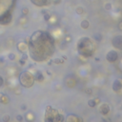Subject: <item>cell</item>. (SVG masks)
Returning a JSON list of instances; mask_svg holds the SVG:
<instances>
[{
  "mask_svg": "<svg viewBox=\"0 0 122 122\" xmlns=\"http://www.w3.org/2000/svg\"><path fill=\"white\" fill-rule=\"evenodd\" d=\"M30 52L32 57L39 62L47 59L54 51L52 37L43 32H36L30 40Z\"/></svg>",
  "mask_w": 122,
  "mask_h": 122,
  "instance_id": "6da1fadb",
  "label": "cell"
},
{
  "mask_svg": "<svg viewBox=\"0 0 122 122\" xmlns=\"http://www.w3.org/2000/svg\"><path fill=\"white\" fill-rule=\"evenodd\" d=\"M94 44L87 38V37H83L79 43H78V52L80 54L84 55V56H91L94 53Z\"/></svg>",
  "mask_w": 122,
  "mask_h": 122,
  "instance_id": "7a4b0ae2",
  "label": "cell"
},
{
  "mask_svg": "<svg viewBox=\"0 0 122 122\" xmlns=\"http://www.w3.org/2000/svg\"><path fill=\"white\" fill-rule=\"evenodd\" d=\"M19 80H20V83H21L22 86H24L26 88H29V87L33 85L34 76L31 73H29V72H23L20 75Z\"/></svg>",
  "mask_w": 122,
  "mask_h": 122,
  "instance_id": "3957f363",
  "label": "cell"
},
{
  "mask_svg": "<svg viewBox=\"0 0 122 122\" xmlns=\"http://www.w3.org/2000/svg\"><path fill=\"white\" fill-rule=\"evenodd\" d=\"M117 58H118V54L115 51H110L106 55V59L111 63L115 62V61L117 60Z\"/></svg>",
  "mask_w": 122,
  "mask_h": 122,
  "instance_id": "277c9868",
  "label": "cell"
},
{
  "mask_svg": "<svg viewBox=\"0 0 122 122\" xmlns=\"http://www.w3.org/2000/svg\"><path fill=\"white\" fill-rule=\"evenodd\" d=\"M113 47L117 48V49H122V35H117L115 36L113 41H112Z\"/></svg>",
  "mask_w": 122,
  "mask_h": 122,
  "instance_id": "5b68a950",
  "label": "cell"
},
{
  "mask_svg": "<svg viewBox=\"0 0 122 122\" xmlns=\"http://www.w3.org/2000/svg\"><path fill=\"white\" fill-rule=\"evenodd\" d=\"M12 20V15L10 13H7L3 15L0 16V23L3 24V25H6V24H9Z\"/></svg>",
  "mask_w": 122,
  "mask_h": 122,
  "instance_id": "8992f818",
  "label": "cell"
},
{
  "mask_svg": "<svg viewBox=\"0 0 122 122\" xmlns=\"http://www.w3.org/2000/svg\"><path fill=\"white\" fill-rule=\"evenodd\" d=\"M121 89H122V82L118 79L114 80V82L113 84V90L114 92H119V91H121Z\"/></svg>",
  "mask_w": 122,
  "mask_h": 122,
  "instance_id": "52a82bcc",
  "label": "cell"
},
{
  "mask_svg": "<svg viewBox=\"0 0 122 122\" xmlns=\"http://www.w3.org/2000/svg\"><path fill=\"white\" fill-rule=\"evenodd\" d=\"M109 112H110V108H109V106H108L107 104H103V105L100 107V113H101L103 115L108 114Z\"/></svg>",
  "mask_w": 122,
  "mask_h": 122,
  "instance_id": "ba28073f",
  "label": "cell"
},
{
  "mask_svg": "<svg viewBox=\"0 0 122 122\" xmlns=\"http://www.w3.org/2000/svg\"><path fill=\"white\" fill-rule=\"evenodd\" d=\"M34 80H37L39 82H41V81L44 80V76H43V75H42L41 72H36V74L34 75Z\"/></svg>",
  "mask_w": 122,
  "mask_h": 122,
  "instance_id": "9c48e42d",
  "label": "cell"
},
{
  "mask_svg": "<svg viewBox=\"0 0 122 122\" xmlns=\"http://www.w3.org/2000/svg\"><path fill=\"white\" fill-rule=\"evenodd\" d=\"M32 2L37 6H44L47 3V0H32Z\"/></svg>",
  "mask_w": 122,
  "mask_h": 122,
  "instance_id": "30bf717a",
  "label": "cell"
},
{
  "mask_svg": "<svg viewBox=\"0 0 122 122\" xmlns=\"http://www.w3.org/2000/svg\"><path fill=\"white\" fill-rule=\"evenodd\" d=\"M0 102L2 103H8L9 102V97L5 95L4 94H0Z\"/></svg>",
  "mask_w": 122,
  "mask_h": 122,
  "instance_id": "8fae6325",
  "label": "cell"
},
{
  "mask_svg": "<svg viewBox=\"0 0 122 122\" xmlns=\"http://www.w3.org/2000/svg\"><path fill=\"white\" fill-rule=\"evenodd\" d=\"M66 120L67 121H72V120H74V121H77V120H82L81 118H78L77 116H75V115H73V114H71L70 116H68L67 118H66Z\"/></svg>",
  "mask_w": 122,
  "mask_h": 122,
  "instance_id": "7c38bea8",
  "label": "cell"
},
{
  "mask_svg": "<svg viewBox=\"0 0 122 122\" xmlns=\"http://www.w3.org/2000/svg\"><path fill=\"white\" fill-rule=\"evenodd\" d=\"M89 26H90V23H89L88 20H83V21L81 22V28H82V29H88Z\"/></svg>",
  "mask_w": 122,
  "mask_h": 122,
  "instance_id": "4fadbf2b",
  "label": "cell"
},
{
  "mask_svg": "<svg viewBox=\"0 0 122 122\" xmlns=\"http://www.w3.org/2000/svg\"><path fill=\"white\" fill-rule=\"evenodd\" d=\"M88 104H89V106H90V107L94 108V107H95V105H96V102H95V100H94V99H92V100H89Z\"/></svg>",
  "mask_w": 122,
  "mask_h": 122,
  "instance_id": "5bb4252c",
  "label": "cell"
},
{
  "mask_svg": "<svg viewBox=\"0 0 122 122\" xmlns=\"http://www.w3.org/2000/svg\"><path fill=\"white\" fill-rule=\"evenodd\" d=\"M94 39L95 40H97V41H100L101 40V38H102V36H101V34H99V33H96V34H94Z\"/></svg>",
  "mask_w": 122,
  "mask_h": 122,
  "instance_id": "9a60e30c",
  "label": "cell"
},
{
  "mask_svg": "<svg viewBox=\"0 0 122 122\" xmlns=\"http://www.w3.org/2000/svg\"><path fill=\"white\" fill-rule=\"evenodd\" d=\"M27 119H28V120H33V114L32 113H27Z\"/></svg>",
  "mask_w": 122,
  "mask_h": 122,
  "instance_id": "2e32d148",
  "label": "cell"
},
{
  "mask_svg": "<svg viewBox=\"0 0 122 122\" xmlns=\"http://www.w3.org/2000/svg\"><path fill=\"white\" fill-rule=\"evenodd\" d=\"M105 9L106 10H111L112 9V4L111 3H106L105 4Z\"/></svg>",
  "mask_w": 122,
  "mask_h": 122,
  "instance_id": "e0dca14e",
  "label": "cell"
},
{
  "mask_svg": "<svg viewBox=\"0 0 122 122\" xmlns=\"http://www.w3.org/2000/svg\"><path fill=\"white\" fill-rule=\"evenodd\" d=\"M76 13H77V14H81L83 13V9H82L81 7H78V8L76 9Z\"/></svg>",
  "mask_w": 122,
  "mask_h": 122,
  "instance_id": "ac0fdd59",
  "label": "cell"
},
{
  "mask_svg": "<svg viewBox=\"0 0 122 122\" xmlns=\"http://www.w3.org/2000/svg\"><path fill=\"white\" fill-rule=\"evenodd\" d=\"M20 46H22V43H20V44L18 45V49H19L20 51H22V49H21V47H20ZM25 49H26V44H24V43H23V51H24Z\"/></svg>",
  "mask_w": 122,
  "mask_h": 122,
  "instance_id": "d6986e66",
  "label": "cell"
},
{
  "mask_svg": "<svg viewBox=\"0 0 122 122\" xmlns=\"http://www.w3.org/2000/svg\"><path fill=\"white\" fill-rule=\"evenodd\" d=\"M53 62H54V63H56V64H59V63H62V60L57 58V59H54V60H53Z\"/></svg>",
  "mask_w": 122,
  "mask_h": 122,
  "instance_id": "ffe728a7",
  "label": "cell"
},
{
  "mask_svg": "<svg viewBox=\"0 0 122 122\" xmlns=\"http://www.w3.org/2000/svg\"><path fill=\"white\" fill-rule=\"evenodd\" d=\"M51 17H52V16H51V15H50V14H49L48 13H47V14H46L44 15V18H45V20H49V19H50Z\"/></svg>",
  "mask_w": 122,
  "mask_h": 122,
  "instance_id": "44dd1931",
  "label": "cell"
},
{
  "mask_svg": "<svg viewBox=\"0 0 122 122\" xmlns=\"http://www.w3.org/2000/svg\"><path fill=\"white\" fill-rule=\"evenodd\" d=\"M86 93H87L88 94H92V90H91V89H86Z\"/></svg>",
  "mask_w": 122,
  "mask_h": 122,
  "instance_id": "7402d4cb",
  "label": "cell"
},
{
  "mask_svg": "<svg viewBox=\"0 0 122 122\" xmlns=\"http://www.w3.org/2000/svg\"><path fill=\"white\" fill-rule=\"evenodd\" d=\"M2 85H3V78L0 76V87H1Z\"/></svg>",
  "mask_w": 122,
  "mask_h": 122,
  "instance_id": "603a6c76",
  "label": "cell"
},
{
  "mask_svg": "<svg viewBox=\"0 0 122 122\" xmlns=\"http://www.w3.org/2000/svg\"><path fill=\"white\" fill-rule=\"evenodd\" d=\"M7 120H8V121L10 120V117H9V116H5V117H4V121H7Z\"/></svg>",
  "mask_w": 122,
  "mask_h": 122,
  "instance_id": "cb8c5ba5",
  "label": "cell"
},
{
  "mask_svg": "<svg viewBox=\"0 0 122 122\" xmlns=\"http://www.w3.org/2000/svg\"><path fill=\"white\" fill-rule=\"evenodd\" d=\"M22 13H23L24 14H26L28 13V10H27V9H24V11H22Z\"/></svg>",
  "mask_w": 122,
  "mask_h": 122,
  "instance_id": "d4e9b609",
  "label": "cell"
},
{
  "mask_svg": "<svg viewBox=\"0 0 122 122\" xmlns=\"http://www.w3.org/2000/svg\"><path fill=\"white\" fill-rule=\"evenodd\" d=\"M10 58H11V59H14V54H11V55H10Z\"/></svg>",
  "mask_w": 122,
  "mask_h": 122,
  "instance_id": "484cf974",
  "label": "cell"
},
{
  "mask_svg": "<svg viewBox=\"0 0 122 122\" xmlns=\"http://www.w3.org/2000/svg\"><path fill=\"white\" fill-rule=\"evenodd\" d=\"M17 119H18V120H21V119H22V117H21V116H17Z\"/></svg>",
  "mask_w": 122,
  "mask_h": 122,
  "instance_id": "4316f807",
  "label": "cell"
},
{
  "mask_svg": "<svg viewBox=\"0 0 122 122\" xmlns=\"http://www.w3.org/2000/svg\"><path fill=\"white\" fill-rule=\"evenodd\" d=\"M119 28H120V29H121V30H122V22H121V24H120V25H119Z\"/></svg>",
  "mask_w": 122,
  "mask_h": 122,
  "instance_id": "83f0119b",
  "label": "cell"
}]
</instances>
